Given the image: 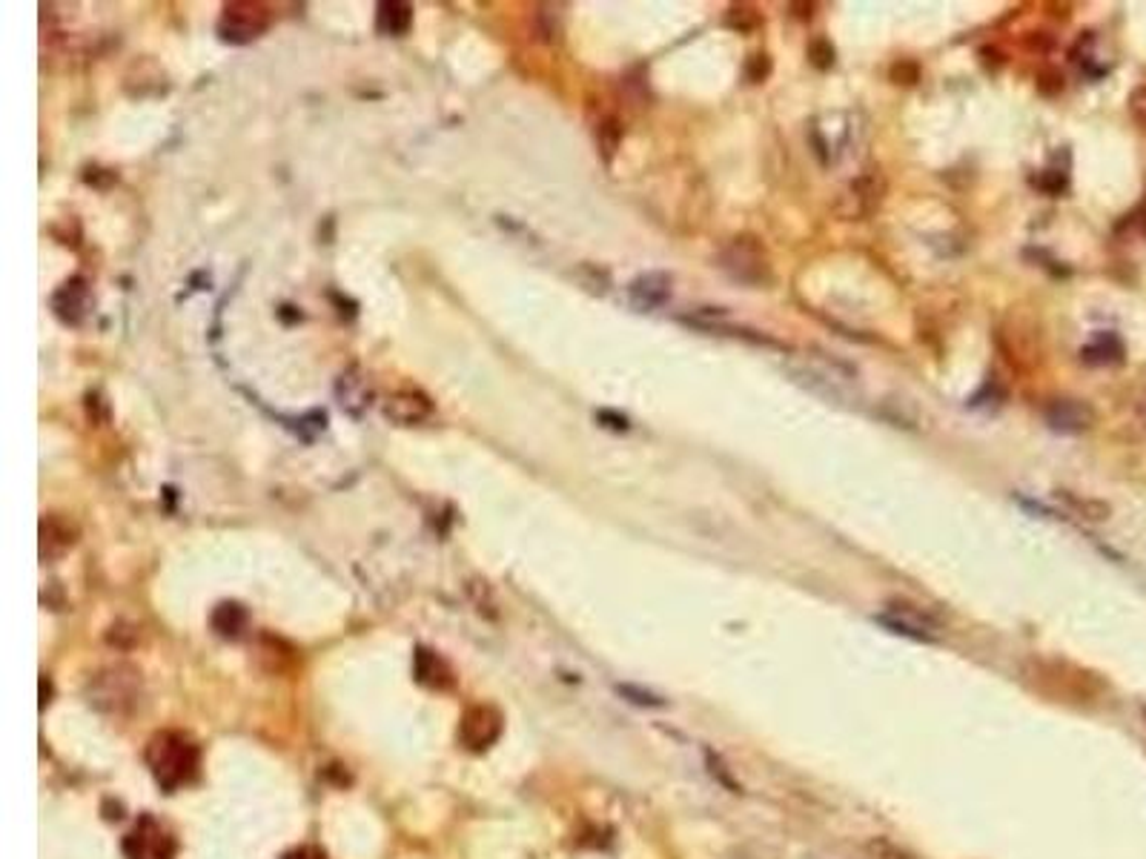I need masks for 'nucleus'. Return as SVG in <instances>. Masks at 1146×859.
<instances>
[{
	"instance_id": "1",
	"label": "nucleus",
	"mask_w": 1146,
	"mask_h": 859,
	"mask_svg": "<svg viewBox=\"0 0 1146 859\" xmlns=\"http://www.w3.org/2000/svg\"><path fill=\"white\" fill-rule=\"evenodd\" d=\"M152 774L158 782H164L167 788H178L189 782L198 771V751L178 734H161L149 743L147 751Z\"/></svg>"
},
{
	"instance_id": "2",
	"label": "nucleus",
	"mask_w": 1146,
	"mask_h": 859,
	"mask_svg": "<svg viewBox=\"0 0 1146 859\" xmlns=\"http://www.w3.org/2000/svg\"><path fill=\"white\" fill-rule=\"evenodd\" d=\"M788 372L794 376L797 384H803L811 393L835 398V402H842V398L849 395L851 379H854V372H851L849 367L837 365V361L828 365L826 358L817 356H809L803 358V361H791Z\"/></svg>"
},
{
	"instance_id": "3",
	"label": "nucleus",
	"mask_w": 1146,
	"mask_h": 859,
	"mask_svg": "<svg viewBox=\"0 0 1146 859\" xmlns=\"http://www.w3.org/2000/svg\"><path fill=\"white\" fill-rule=\"evenodd\" d=\"M719 267L731 275L734 281L749 286H763L772 281V263L765 249L760 247V241L742 235V238H734L723 253H719Z\"/></svg>"
},
{
	"instance_id": "4",
	"label": "nucleus",
	"mask_w": 1146,
	"mask_h": 859,
	"mask_svg": "<svg viewBox=\"0 0 1146 859\" xmlns=\"http://www.w3.org/2000/svg\"><path fill=\"white\" fill-rule=\"evenodd\" d=\"M215 29L224 44L244 47L270 29V12L261 3H226Z\"/></svg>"
},
{
	"instance_id": "5",
	"label": "nucleus",
	"mask_w": 1146,
	"mask_h": 859,
	"mask_svg": "<svg viewBox=\"0 0 1146 859\" xmlns=\"http://www.w3.org/2000/svg\"><path fill=\"white\" fill-rule=\"evenodd\" d=\"M883 175L880 172H863L858 179L846 186V193L840 195V204H837V212L842 218H866L872 209L880 207L883 201Z\"/></svg>"
},
{
	"instance_id": "6",
	"label": "nucleus",
	"mask_w": 1146,
	"mask_h": 859,
	"mask_svg": "<svg viewBox=\"0 0 1146 859\" xmlns=\"http://www.w3.org/2000/svg\"><path fill=\"white\" fill-rule=\"evenodd\" d=\"M384 418H391L398 427H419L433 418V402L421 390H396L384 402Z\"/></svg>"
},
{
	"instance_id": "7",
	"label": "nucleus",
	"mask_w": 1146,
	"mask_h": 859,
	"mask_svg": "<svg viewBox=\"0 0 1146 859\" xmlns=\"http://www.w3.org/2000/svg\"><path fill=\"white\" fill-rule=\"evenodd\" d=\"M78 542V527L75 521L61 516V513H44L40 519V559L44 562H56L63 553H70Z\"/></svg>"
},
{
	"instance_id": "8",
	"label": "nucleus",
	"mask_w": 1146,
	"mask_h": 859,
	"mask_svg": "<svg viewBox=\"0 0 1146 859\" xmlns=\"http://www.w3.org/2000/svg\"><path fill=\"white\" fill-rule=\"evenodd\" d=\"M1046 425L1052 427L1055 433H1086L1095 425V410L1086 402H1077V398H1058V402L1046 407Z\"/></svg>"
},
{
	"instance_id": "9",
	"label": "nucleus",
	"mask_w": 1146,
	"mask_h": 859,
	"mask_svg": "<svg viewBox=\"0 0 1146 859\" xmlns=\"http://www.w3.org/2000/svg\"><path fill=\"white\" fill-rule=\"evenodd\" d=\"M89 307H93V298H89V286H86L84 279H70L52 295V312L61 318L63 324H84V318L89 316Z\"/></svg>"
},
{
	"instance_id": "10",
	"label": "nucleus",
	"mask_w": 1146,
	"mask_h": 859,
	"mask_svg": "<svg viewBox=\"0 0 1146 859\" xmlns=\"http://www.w3.org/2000/svg\"><path fill=\"white\" fill-rule=\"evenodd\" d=\"M336 398L338 407H342L347 416H365V410L370 407V398H373V388H370V381H367V376L359 367H350V370H344L342 376H338Z\"/></svg>"
},
{
	"instance_id": "11",
	"label": "nucleus",
	"mask_w": 1146,
	"mask_h": 859,
	"mask_svg": "<svg viewBox=\"0 0 1146 859\" xmlns=\"http://www.w3.org/2000/svg\"><path fill=\"white\" fill-rule=\"evenodd\" d=\"M671 284L668 272H642L640 279H633L628 286V298L640 312L656 310L671 298Z\"/></svg>"
},
{
	"instance_id": "12",
	"label": "nucleus",
	"mask_w": 1146,
	"mask_h": 859,
	"mask_svg": "<svg viewBox=\"0 0 1146 859\" xmlns=\"http://www.w3.org/2000/svg\"><path fill=\"white\" fill-rule=\"evenodd\" d=\"M883 625H889L895 634L914 636V639H932L935 622L926 613L914 611L912 604H889V611L880 616Z\"/></svg>"
},
{
	"instance_id": "13",
	"label": "nucleus",
	"mask_w": 1146,
	"mask_h": 859,
	"mask_svg": "<svg viewBox=\"0 0 1146 859\" xmlns=\"http://www.w3.org/2000/svg\"><path fill=\"white\" fill-rule=\"evenodd\" d=\"M502 722L500 716L491 711V708H473L468 711V716L461 720V739L470 745V748H488V745L500 736Z\"/></svg>"
},
{
	"instance_id": "14",
	"label": "nucleus",
	"mask_w": 1146,
	"mask_h": 859,
	"mask_svg": "<svg viewBox=\"0 0 1146 859\" xmlns=\"http://www.w3.org/2000/svg\"><path fill=\"white\" fill-rule=\"evenodd\" d=\"M414 26V7L405 0H384L375 7V32L384 38H402Z\"/></svg>"
},
{
	"instance_id": "15",
	"label": "nucleus",
	"mask_w": 1146,
	"mask_h": 859,
	"mask_svg": "<svg viewBox=\"0 0 1146 859\" xmlns=\"http://www.w3.org/2000/svg\"><path fill=\"white\" fill-rule=\"evenodd\" d=\"M1086 365H1116L1123 358V344L1116 335H1098L1089 347L1081 349Z\"/></svg>"
},
{
	"instance_id": "16",
	"label": "nucleus",
	"mask_w": 1146,
	"mask_h": 859,
	"mask_svg": "<svg viewBox=\"0 0 1146 859\" xmlns=\"http://www.w3.org/2000/svg\"><path fill=\"white\" fill-rule=\"evenodd\" d=\"M244 622H247V613H244L242 604H235V602L219 604V611L212 613V625H215V630L224 636H238Z\"/></svg>"
},
{
	"instance_id": "17",
	"label": "nucleus",
	"mask_w": 1146,
	"mask_h": 859,
	"mask_svg": "<svg viewBox=\"0 0 1146 859\" xmlns=\"http://www.w3.org/2000/svg\"><path fill=\"white\" fill-rule=\"evenodd\" d=\"M1058 499H1063V502H1067L1069 507H1072V511L1081 513V516H1086V519H1107V516H1109V504L1095 502V499H1081V495L1069 493V490H1061V493H1058Z\"/></svg>"
},
{
	"instance_id": "18",
	"label": "nucleus",
	"mask_w": 1146,
	"mask_h": 859,
	"mask_svg": "<svg viewBox=\"0 0 1146 859\" xmlns=\"http://www.w3.org/2000/svg\"><path fill=\"white\" fill-rule=\"evenodd\" d=\"M619 140H623V130H619V124L616 121H602L600 124V149L605 152V158H611L616 152V147H619Z\"/></svg>"
},
{
	"instance_id": "19",
	"label": "nucleus",
	"mask_w": 1146,
	"mask_h": 859,
	"mask_svg": "<svg viewBox=\"0 0 1146 859\" xmlns=\"http://www.w3.org/2000/svg\"><path fill=\"white\" fill-rule=\"evenodd\" d=\"M596 418H600L605 427H611V430H628V418L616 416V413H611V410H600L596 413Z\"/></svg>"
},
{
	"instance_id": "20",
	"label": "nucleus",
	"mask_w": 1146,
	"mask_h": 859,
	"mask_svg": "<svg viewBox=\"0 0 1146 859\" xmlns=\"http://www.w3.org/2000/svg\"><path fill=\"white\" fill-rule=\"evenodd\" d=\"M284 859H324V854L319 848H298V851H289Z\"/></svg>"
}]
</instances>
